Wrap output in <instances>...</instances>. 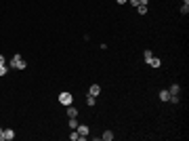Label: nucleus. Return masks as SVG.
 <instances>
[{
    "label": "nucleus",
    "instance_id": "4468645a",
    "mask_svg": "<svg viewBox=\"0 0 189 141\" xmlns=\"http://www.w3.org/2000/svg\"><path fill=\"white\" fill-rule=\"evenodd\" d=\"M69 139H72V141H80V135H78V131H76V129H72V135H69Z\"/></svg>",
    "mask_w": 189,
    "mask_h": 141
},
{
    "label": "nucleus",
    "instance_id": "412c9836",
    "mask_svg": "<svg viewBox=\"0 0 189 141\" xmlns=\"http://www.w3.org/2000/svg\"><path fill=\"white\" fill-rule=\"evenodd\" d=\"M0 141H4V129H0Z\"/></svg>",
    "mask_w": 189,
    "mask_h": 141
},
{
    "label": "nucleus",
    "instance_id": "f257e3e1",
    "mask_svg": "<svg viewBox=\"0 0 189 141\" xmlns=\"http://www.w3.org/2000/svg\"><path fill=\"white\" fill-rule=\"evenodd\" d=\"M8 67H13V70H19V72H23V70L27 67V63H25V59H23V57H21V55L17 53V55H13V57H11V65H8Z\"/></svg>",
    "mask_w": 189,
    "mask_h": 141
},
{
    "label": "nucleus",
    "instance_id": "6e6552de",
    "mask_svg": "<svg viewBox=\"0 0 189 141\" xmlns=\"http://www.w3.org/2000/svg\"><path fill=\"white\" fill-rule=\"evenodd\" d=\"M168 93H170V95H181V84H170Z\"/></svg>",
    "mask_w": 189,
    "mask_h": 141
},
{
    "label": "nucleus",
    "instance_id": "39448f33",
    "mask_svg": "<svg viewBox=\"0 0 189 141\" xmlns=\"http://www.w3.org/2000/svg\"><path fill=\"white\" fill-rule=\"evenodd\" d=\"M15 139V131L13 129H4V141H13Z\"/></svg>",
    "mask_w": 189,
    "mask_h": 141
},
{
    "label": "nucleus",
    "instance_id": "dca6fc26",
    "mask_svg": "<svg viewBox=\"0 0 189 141\" xmlns=\"http://www.w3.org/2000/svg\"><path fill=\"white\" fill-rule=\"evenodd\" d=\"M8 74V65L4 63V65H0V76H6Z\"/></svg>",
    "mask_w": 189,
    "mask_h": 141
},
{
    "label": "nucleus",
    "instance_id": "a211bd4d",
    "mask_svg": "<svg viewBox=\"0 0 189 141\" xmlns=\"http://www.w3.org/2000/svg\"><path fill=\"white\" fill-rule=\"evenodd\" d=\"M78 126V120L76 118H69V129H76Z\"/></svg>",
    "mask_w": 189,
    "mask_h": 141
},
{
    "label": "nucleus",
    "instance_id": "7ed1b4c3",
    "mask_svg": "<svg viewBox=\"0 0 189 141\" xmlns=\"http://www.w3.org/2000/svg\"><path fill=\"white\" fill-rule=\"evenodd\" d=\"M76 131H78V135H80V141H84L86 137H88V133H91V129H88L86 124H78Z\"/></svg>",
    "mask_w": 189,
    "mask_h": 141
},
{
    "label": "nucleus",
    "instance_id": "5701e85b",
    "mask_svg": "<svg viewBox=\"0 0 189 141\" xmlns=\"http://www.w3.org/2000/svg\"><path fill=\"white\" fill-rule=\"evenodd\" d=\"M185 4H189V0H185Z\"/></svg>",
    "mask_w": 189,
    "mask_h": 141
},
{
    "label": "nucleus",
    "instance_id": "20e7f679",
    "mask_svg": "<svg viewBox=\"0 0 189 141\" xmlns=\"http://www.w3.org/2000/svg\"><path fill=\"white\" fill-rule=\"evenodd\" d=\"M88 95H94V97H99V95H101V87H99V84H91V89H88Z\"/></svg>",
    "mask_w": 189,
    "mask_h": 141
},
{
    "label": "nucleus",
    "instance_id": "6ab92c4d",
    "mask_svg": "<svg viewBox=\"0 0 189 141\" xmlns=\"http://www.w3.org/2000/svg\"><path fill=\"white\" fill-rule=\"evenodd\" d=\"M128 4H130V6H133V8H137V6H139V4H141V0H128Z\"/></svg>",
    "mask_w": 189,
    "mask_h": 141
},
{
    "label": "nucleus",
    "instance_id": "9b49d317",
    "mask_svg": "<svg viewBox=\"0 0 189 141\" xmlns=\"http://www.w3.org/2000/svg\"><path fill=\"white\" fill-rule=\"evenodd\" d=\"M151 57H153V53H151V51H145V53H143V61H145L147 65H149V61H151Z\"/></svg>",
    "mask_w": 189,
    "mask_h": 141
},
{
    "label": "nucleus",
    "instance_id": "aec40b11",
    "mask_svg": "<svg viewBox=\"0 0 189 141\" xmlns=\"http://www.w3.org/2000/svg\"><path fill=\"white\" fill-rule=\"evenodd\" d=\"M4 63H6V57H4V55L0 53V65H4Z\"/></svg>",
    "mask_w": 189,
    "mask_h": 141
},
{
    "label": "nucleus",
    "instance_id": "1a4fd4ad",
    "mask_svg": "<svg viewBox=\"0 0 189 141\" xmlns=\"http://www.w3.org/2000/svg\"><path fill=\"white\" fill-rule=\"evenodd\" d=\"M114 137H116V135H114V131H105V133L101 135V139H103V141H111Z\"/></svg>",
    "mask_w": 189,
    "mask_h": 141
},
{
    "label": "nucleus",
    "instance_id": "f03ea898",
    "mask_svg": "<svg viewBox=\"0 0 189 141\" xmlns=\"http://www.w3.org/2000/svg\"><path fill=\"white\" fill-rule=\"evenodd\" d=\"M59 103H61V105H65V107H67V105H72V103H74V95L67 93V91H65V93H61V95H59Z\"/></svg>",
    "mask_w": 189,
    "mask_h": 141
},
{
    "label": "nucleus",
    "instance_id": "0eeeda50",
    "mask_svg": "<svg viewBox=\"0 0 189 141\" xmlns=\"http://www.w3.org/2000/svg\"><path fill=\"white\" fill-rule=\"evenodd\" d=\"M76 116H78V110L74 107V103L67 105V118H76Z\"/></svg>",
    "mask_w": 189,
    "mask_h": 141
},
{
    "label": "nucleus",
    "instance_id": "423d86ee",
    "mask_svg": "<svg viewBox=\"0 0 189 141\" xmlns=\"http://www.w3.org/2000/svg\"><path fill=\"white\" fill-rule=\"evenodd\" d=\"M158 97H160V101H166V103H168V97H170V93H168V89H162V91L158 93Z\"/></svg>",
    "mask_w": 189,
    "mask_h": 141
},
{
    "label": "nucleus",
    "instance_id": "f8f14e48",
    "mask_svg": "<svg viewBox=\"0 0 189 141\" xmlns=\"http://www.w3.org/2000/svg\"><path fill=\"white\" fill-rule=\"evenodd\" d=\"M149 65H151V67H162V61H160L158 57H151V61H149Z\"/></svg>",
    "mask_w": 189,
    "mask_h": 141
},
{
    "label": "nucleus",
    "instance_id": "9d476101",
    "mask_svg": "<svg viewBox=\"0 0 189 141\" xmlns=\"http://www.w3.org/2000/svg\"><path fill=\"white\" fill-rule=\"evenodd\" d=\"M168 103H172V105L181 103V95H170V97H168Z\"/></svg>",
    "mask_w": 189,
    "mask_h": 141
},
{
    "label": "nucleus",
    "instance_id": "2eb2a0df",
    "mask_svg": "<svg viewBox=\"0 0 189 141\" xmlns=\"http://www.w3.org/2000/svg\"><path fill=\"white\" fill-rule=\"evenodd\" d=\"M137 11H139V15H147V4H139Z\"/></svg>",
    "mask_w": 189,
    "mask_h": 141
},
{
    "label": "nucleus",
    "instance_id": "f3484780",
    "mask_svg": "<svg viewBox=\"0 0 189 141\" xmlns=\"http://www.w3.org/2000/svg\"><path fill=\"white\" fill-rule=\"evenodd\" d=\"M187 13H189V4L183 2V6H181V15H187Z\"/></svg>",
    "mask_w": 189,
    "mask_h": 141
},
{
    "label": "nucleus",
    "instance_id": "4be33fe9",
    "mask_svg": "<svg viewBox=\"0 0 189 141\" xmlns=\"http://www.w3.org/2000/svg\"><path fill=\"white\" fill-rule=\"evenodd\" d=\"M116 2H118V4H126L128 0H116Z\"/></svg>",
    "mask_w": 189,
    "mask_h": 141
},
{
    "label": "nucleus",
    "instance_id": "ddd939ff",
    "mask_svg": "<svg viewBox=\"0 0 189 141\" xmlns=\"http://www.w3.org/2000/svg\"><path fill=\"white\" fill-rule=\"evenodd\" d=\"M97 103V97L94 95H86V105H94Z\"/></svg>",
    "mask_w": 189,
    "mask_h": 141
}]
</instances>
